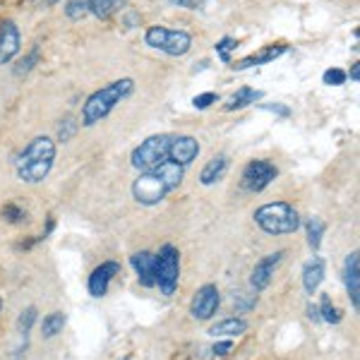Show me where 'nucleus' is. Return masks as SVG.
Listing matches in <instances>:
<instances>
[{
	"label": "nucleus",
	"instance_id": "nucleus-1",
	"mask_svg": "<svg viewBox=\"0 0 360 360\" xmlns=\"http://www.w3.org/2000/svg\"><path fill=\"white\" fill-rule=\"evenodd\" d=\"M183 178L185 168L176 164V161L166 159L164 164H159L152 171L139 173L137 180L132 183V197L142 207H156L166 200V195H171L173 190L180 188Z\"/></svg>",
	"mask_w": 360,
	"mask_h": 360
},
{
	"label": "nucleus",
	"instance_id": "nucleus-2",
	"mask_svg": "<svg viewBox=\"0 0 360 360\" xmlns=\"http://www.w3.org/2000/svg\"><path fill=\"white\" fill-rule=\"evenodd\" d=\"M56 161V142L51 137H34L17 159V176L22 183H41Z\"/></svg>",
	"mask_w": 360,
	"mask_h": 360
},
{
	"label": "nucleus",
	"instance_id": "nucleus-3",
	"mask_svg": "<svg viewBox=\"0 0 360 360\" xmlns=\"http://www.w3.org/2000/svg\"><path fill=\"white\" fill-rule=\"evenodd\" d=\"M132 91H135V79H130V77L115 79V82L96 89L82 106V125L94 127L96 123H101V120L106 118L123 98L130 96Z\"/></svg>",
	"mask_w": 360,
	"mask_h": 360
},
{
	"label": "nucleus",
	"instance_id": "nucleus-4",
	"mask_svg": "<svg viewBox=\"0 0 360 360\" xmlns=\"http://www.w3.org/2000/svg\"><path fill=\"white\" fill-rule=\"evenodd\" d=\"M255 224L264 231L266 236H288L300 229V217L288 202H269L255 209Z\"/></svg>",
	"mask_w": 360,
	"mask_h": 360
},
{
	"label": "nucleus",
	"instance_id": "nucleus-5",
	"mask_svg": "<svg viewBox=\"0 0 360 360\" xmlns=\"http://www.w3.org/2000/svg\"><path fill=\"white\" fill-rule=\"evenodd\" d=\"M144 41L152 49L161 51L166 56H185L190 49H193V37L183 29H168V27H161V25H154L147 29L144 34Z\"/></svg>",
	"mask_w": 360,
	"mask_h": 360
},
{
	"label": "nucleus",
	"instance_id": "nucleus-6",
	"mask_svg": "<svg viewBox=\"0 0 360 360\" xmlns=\"http://www.w3.org/2000/svg\"><path fill=\"white\" fill-rule=\"evenodd\" d=\"M171 135H154L147 137L144 142H139V147H135L130 161L132 166L137 168L139 173L142 171H152L159 164H164L168 159V147H171Z\"/></svg>",
	"mask_w": 360,
	"mask_h": 360
},
{
	"label": "nucleus",
	"instance_id": "nucleus-7",
	"mask_svg": "<svg viewBox=\"0 0 360 360\" xmlns=\"http://www.w3.org/2000/svg\"><path fill=\"white\" fill-rule=\"evenodd\" d=\"M180 281V252L176 245H164L156 252V286L164 295H173Z\"/></svg>",
	"mask_w": 360,
	"mask_h": 360
},
{
	"label": "nucleus",
	"instance_id": "nucleus-8",
	"mask_svg": "<svg viewBox=\"0 0 360 360\" xmlns=\"http://www.w3.org/2000/svg\"><path fill=\"white\" fill-rule=\"evenodd\" d=\"M278 176V168L266 159H255L243 168V176H240V185L243 190L248 193H262V190L269 188L271 183Z\"/></svg>",
	"mask_w": 360,
	"mask_h": 360
},
{
	"label": "nucleus",
	"instance_id": "nucleus-9",
	"mask_svg": "<svg viewBox=\"0 0 360 360\" xmlns=\"http://www.w3.org/2000/svg\"><path fill=\"white\" fill-rule=\"evenodd\" d=\"M219 305H221V293H219L217 283H205L202 288H197V293L190 300V315L197 322H207L217 315Z\"/></svg>",
	"mask_w": 360,
	"mask_h": 360
},
{
	"label": "nucleus",
	"instance_id": "nucleus-10",
	"mask_svg": "<svg viewBox=\"0 0 360 360\" xmlns=\"http://www.w3.org/2000/svg\"><path fill=\"white\" fill-rule=\"evenodd\" d=\"M283 255H286L283 250H276V252H271V255H264V257L252 266V274H250V283H252V288L257 293L264 291V288L271 283V278H274V271H276V266L281 264Z\"/></svg>",
	"mask_w": 360,
	"mask_h": 360
},
{
	"label": "nucleus",
	"instance_id": "nucleus-11",
	"mask_svg": "<svg viewBox=\"0 0 360 360\" xmlns=\"http://www.w3.org/2000/svg\"><path fill=\"white\" fill-rule=\"evenodd\" d=\"M120 274V264L118 262H101L96 266L94 271L89 274V281H86V288H89V295L91 298H103L108 293V286L115 276Z\"/></svg>",
	"mask_w": 360,
	"mask_h": 360
},
{
	"label": "nucleus",
	"instance_id": "nucleus-12",
	"mask_svg": "<svg viewBox=\"0 0 360 360\" xmlns=\"http://www.w3.org/2000/svg\"><path fill=\"white\" fill-rule=\"evenodd\" d=\"M200 154V142L193 135H178L171 139V147H168V159L176 161L180 166H190Z\"/></svg>",
	"mask_w": 360,
	"mask_h": 360
},
{
	"label": "nucleus",
	"instance_id": "nucleus-13",
	"mask_svg": "<svg viewBox=\"0 0 360 360\" xmlns=\"http://www.w3.org/2000/svg\"><path fill=\"white\" fill-rule=\"evenodd\" d=\"M130 264L137 274V281L144 288H154L156 286V255L149 250H139L130 257Z\"/></svg>",
	"mask_w": 360,
	"mask_h": 360
},
{
	"label": "nucleus",
	"instance_id": "nucleus-14",
	"mask_svg": "<svg viewBox=\"0 0 360 360\" xmlns=\"http://www.w3.org/2000/svg\"><path fill=\"white\" fill-rule=\"evenodd\" d=\"M344 283H346V291H348V298H351L353 310L358 312L360 310V257H358V250H353L344 262Z\"/></svg>",
	"mask_w": 360,
	"mask_h": 360
},
{
	"label": "nucleus",
	"instance_id": "nucleus-15",
	"mask_svg": "<svg viewBox=\"0 0 360 360\" xmlns=\"http://www.w3.org/2000/svg\"><path fill=\"white\" fill-rule=\"evenodd\" d=\"M20 53V29L13 20H5L0 25V65H8Z\"/></svg>",
	"mask_w": 360,
	"mask_h": 360
},
{
	"label": "nucleus",
	"instance_id": "nucleus-16",
	"mask_svg": "<svg viewBox=\"0 0 360 360\" xmlns=\"http://www.w3.org/2000/svg\"><path fill=\"white\" fill-rule=\"evenodd\" d=\"M286 51H288V46H286V44H271V46H264L262 51H257V53L243 58V60L233 63L231 68H233V70H248V68H252V65H266V63L276 60V58H278V56H283Z\"/></svg>",
	"mask_w": 360,
	"mask_h": 360
},
{
	"label": "nucleus",
	"instance_id": "nucleus-17",
	"mask_svg": "<svg viewBox=\"0 0 360 360\" xmlns=\"http://www.w3.org/2000/svg\"><path fill=\"white\" fill-rule=\"evenodd\" d=\"M324 271H327V264H324L322 257H312L303 266V288L307 291V295L317 293L319 283L324 281Z\"/></svg>",
	"mask_w": 360,
	"mask_h": 360
},
{
	"label": "nucleus",
	"instance_id": "nucleus-18",
	"mask_svg": "<svg viewBox=\"0 0 360 360\" xmlns=\"http://www.w3.org/2000/svg\"><path fill=\"white\" fill-rule=\"evenodd\" d=\"M248 332V322L243 317H226L221 322L212 324L209 334L217 336V339H233V336H240Z\"/></svg>",
	"mask_w": 360,
	"mask_h": 360
},
{
	"label": "nucleus",
	"instance_id": "nucleus-19",
	"mask_svg": "<svg viewBox=\"0 0 360 360\" xmlns=\"http://www.w3.org/2000/svg\"><path fill=\"white\" fill-rule=\"evenodd\" d=\"M226 171H229V156H226V154L214 156V159H209V161H207V166L202 168L200 183H202V185H214V183H219V180H224Z\"/></svg>",
	"mask_w": 360,
	"mask_h": 360
},
{
	"label": "nucleus",
	"instance_id": "nucleus-20",
	"mask_svg": "<svg viewBox=\"0 0 360 360\" xmlns=\"http://www.w3.org/2000/svg\"><path fill=\"white\" fill-rule=\"evenodd\" d=\"M259 98H262V91L252 89V86H240V89H238L236 94L224 103V111H240V108L259 101Z\"/></svg>",
	"mask_w": 360,
	"mask_h": 360
},
{
	"label": "nucleus",
	"instance_id": "nucleus-21",
	"mask_svg": "<svg viewBox=\"0 0 360 360\" xmlns=\"http://www.w3.org/2000/svg\"><path fill=\"white\" fill-rule=\"evenodd\" d=\"M127 5V0H86V8H89V15L98 17V20H108L115 13H120Z\"/></svg>",
	"mask_w": 360,
	"mask_h": 360
},
{
	"label": "nucleus",
	"instance_id": "nucleus-22",
	"mask_svg": "<svg viewBox=\"0 0 360 360\" xmlns=\"http://www.w3.org/2000/svg\"><path fill=\"white\" fill-rule=\"evenodd\" d=\"M65 312H49V315L44 317V322H41V334H44V339H56L58 334L63 332V327H65Z\"/></svg>",
	"mask_w": 360,
	"mask_h": 360
},
{
	"label": "nucleus",
	"instance_id": "nucleus-23",
	"mask_svg": "<svg viewBox=\"0 0 360 360\" xmlns=\"http://www.w3.org/2000/svg\"><path fill=\"white\" fill-rule=\"evenodd\" d=\"M305 231H307V245L317 252L319 245H322V238H324V231H327V224H324L319 217H310L305 221Z\"/></svg>",
	"mask_w": 360,
	"mask_h": 360
},
{
	"label": "nucleus",
	"instance_id": "nucleus-24",
	"mask_svg": "<svg viewBox=\"0 0 360 360\" xmlns=\"http://www.w3.org/2000/svg\"><path fill=\"white\" fill-rule=\"evenodd\" d=\"M317 310H319V319H322V322H327V324H339L341 322V310L334 305V300L329 298L327 293L319 295Z\"/></svg>",
	"mask_w": 360,
	"mask_h": 360
},
{
	"label": "nucleus",
	"instance_id": "nucleus-25",
	"mask_svg": "<svg viewBox=\"0 0 360 360\" xmlns=\"http://www.w3.org/2000/svg\"><path fill=\"white\" fill-rule=\"evenodd\" d=\"M41 60V49H39V46H34L32 51H29V53L22 58L20 63H17V68H15V75L17 77H25V75H29L32 72L34 68H37V63Z\"/></svg>",
	"mask_w": 360,
	"mask_h": 360
},
{
	"label": "nucleus",
	"instance_id": "nucleus-26",
	"mask_svg": "<svg viewBox=\"0 0 360 360\" xmlns=\"http://www.w3.org/2000/svg\"><path fill=\"white\" fill-rule=\"evenodd\" d=\"M0 217H3V221H8V224H22L27 219V212L22 207H17L15 202H8V205L0 209Z\"/></svg>",
	"mask_w": 360,
	"mask_h": 360
},
{
	"label": "nucleus",
	"instance_id": "nucleus-27",
	"mask_svg": "<svg viewBox=\"0 0 360 360\" xmlns=\"http://www.w3.org/2000/svg\"><path fill=\"white\" fill-rule=\"evenodd\" d=\"M65 15L70 17V20H82V17L89 15V8H86V0H68L65 5Z\"/></svg>",
	"mask_w": 360,
	"mask_h": 360
},
{
	"label": "nucleus",
	"instance_id": "nucleus-28",
	"mask_svg": "<svg viewBox=\"0 0 360 360\" xmlns=\"http://www.w3.org/2000/svg\"><path fill=\"white\" fill-rule=\"evenodd\" d=\"M238 49V41L236 39H231V37H224L221 41L217 44V56L221 58L224 63H231V53Z\"/></svg>",
	"mask_w": 360,
	"mask_h": 360
},
{
	"label": "nucleus",
	"instance_id": "nucleus-29",
	"mask_svg": "<svg viewBox=\"0 0 360 360\" xmlns=\"http://www.w3.org/2000/svg\"><path fill=\"white\" fill-rule=\"evenodd\" d=\"M37 322V307H27V310H22L20 315V322H17V327H20L22 334H29V329H32V324Z\"/></svg>",
	"mask_w": 360,
	"mask_h": 360
},
{
	"label": "nucleus",
	"instance_id": "nucleus-30",
	"mask_svg": "<svg viewBox=\"0 0 360 360\" xmlns=\"http://www.w3.org/2000/svg\"><path fill=\"white\" fill-rule=\"evenodd\" d=\"M322 79H324V84H329V86H341V84H346V72L339 68H332L324 72Z\"/></svg>",
	"mask_w": 360,
	"mask_h": 360
},
{
	"label": "nucleus",
	"instance_id": "nucleus-31",
	"mask_svg": "<svg viewBox=\"0 0 360 360\" xmlns=\"http://www.w3.org/2000/svg\"><path fill=\"white\" fill-rule=\"evenodd\" d=\"M217 101H219V94H214V91H205V94L193 98V106L200 108V111H205V108H209L212 103H217Z\"/></svg>",
	"mask_w": 360,
	"mask_h": 360
},
{
	"label": "nucleus",
	"instance_id": "nucleus-32",
	"mask_svg": "<svg viewBox=\"0 0 360 360\" xmlns=\"http://www.w3.org/2000/svg\"><path fill=\"white\" fill-rule=\"evenodd\" d=\"M233 351V339H224V341H217V344L212 346V353L217 358H224L229 356V353Z\"/></svg>",
	"mask_w": 360,
	"mask_h": 360
},
{
	"label": "nucleus",
	"instance_id": "nucleus-33",
	"mask_svg": "<svg viewBox=\"0 0 360 360\" xmlns=\"http://www.w3.org/2000/svg\"><path fill=\"white\" fill-rule=\"evenodd\" d=\"M75 130H77L75 120L72 118H65V123L60 125V132H58V139H60V142H68V139L75 135Z\"/></svg>",
	"mask_w": 360,
	"mask_h": 360
},
{
	"label": "nucleus",
	"instance_id": "nucleus-34",
	"mask_svg": "<svg viewBox=\"0 0 360 360\" xmlns=\"http://www.w3.org/2000/svg\"><path fill=\"white\" fill-rule=\"evenodd\" d=\"M173 5H178V8H185V10H197L205 5V0H171Z\"/></svg>",
	"mask_w": 360,
	"mask_h": 360
},
{
	"label": "nucleus",
	"instance_id": "nucleus-35",
	"mask_svg": "<svg viewBox=\"0 0 360 360\" xmlns=\"http://www.w3.org/2000/svg\"><path fill=\"white\" fill-rule=\"evenodd\" d=\"M264 111H271V113H278V115H283V118H288L291 115V108L288 106H278V103H264Z\"/></svg>",
	"mask_w": 360,
	"mask_h": 360
},
{
	"label": "nucleus",
	"instance_id": "nucleus-36",
	"mask_svg": "<svg viewBox=\"0 0 360 360\" xmlns=\"http://www.w3.org/2000/svg\"><path fill=\"white\" fill-rule=\"evenodd\" d=\"M305 312H307V319H312V322H322V319H319V310H317L315 303H307Z\"/></svg>",
	"mask_w": 360,
	"mask_h": 360
},
{
	"label": "nucleus",
	"instance_id": "nucleus-37",
	"mask_svg": "<svg viewBox=\"0 0 360 360\" xmlns=\"http://www.w3.org/2000/svg\"><path fill=\"white\" fill-rule=\"evenodd\" d=\"M351 79L353 82H360V63H353L351 65Z\"/></svg>",
	"mask_w": 360,
	"mask_h": 360
},
{
	"label": "nucleus",
	"instance_id": "nucleus-38",
	"mask_svg": "<svg viewBox=\"0 0 360 360\" xmlns=\"http://www.w3.org/2000/svg\"><path fill=\"white\" fill-rule=\"evenodd\" d=\"M39 3H44V5H56L58 0H39Z\"/></svg>",
	"mask_w": 360,
	"mask_h": 360
},
{
	"label": "nucleus",
	"instance_id": "nucleus-39",
	"mask_svg": "<svg viewBox=\"0 0 360 360\" xmlns=\"http://www.w3.org/2000/svg\"><path fill=\"white\" fill-rule=\"evenodd\" d=\"M0 312H3V298H0Z\"/></svg>",
	"mask_w": 360,
	"mask_h": 360
},
{
	"label": "nucleus",
	"instance_id": "nucleus-40",
	"mask_svg": "<svg viewBox=\"0 0 360 360\" xmlns=\"http://www.w3.org/2000/svg\"><path fill=\"white\" fill-rule=\"evenodd\" d=\"M123 360H132V356H125V358H123Z\"/></svg>",
	"mask_w": 360,
	"mask_h": 360
}]
</instances>
